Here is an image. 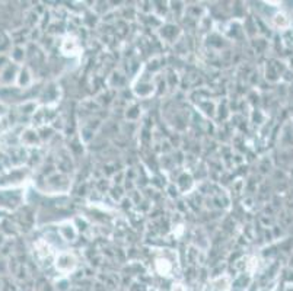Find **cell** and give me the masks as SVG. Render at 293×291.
Instances as JSON below:
<instances>
[{
    "label": "cell",
    "mask_w": 293,
    "mask_h": 291,
    "mask_svg": "<svg viewBox=\"0 0 293 291\" xmlns=\"http://www.w3.org/2000/svg\"><path fill=\"white\" fill-rule=\"evenodd\" d=\"M156 268H158V271H159L161 275H169L168 272L171 271V265L168 264L166 259H158V261H156Z\"/></svg>",
    "instance_id": "1"
}]
</instances>
